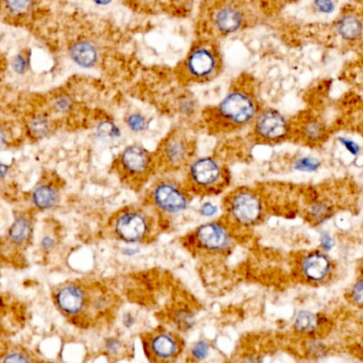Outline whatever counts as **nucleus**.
<instances>
[{"label": "nucleus", "mask_w": 363, "mask_h": 363, "mask_svg": "<svg viewBox=\"0 0 363 363\" xmlns=\"http://www.w3.org/2000/svg\"><path fill=\"white\" fill-rule=\"evenodd\" d=\"M261 110L259 100L252 90L236 88L231 90L216 107L206 110L204 115L212 131L228 133L253 125Z\"/></svg>", "instance_id": "obj_1"}, {"label": "nucleus", "mask_w": 363, "mask_h": 363, "mask_svg": "<svg viewBox=\"0 0 363 363\" xmlns=\"http://www.w3.org/2000/svg\"><path fill=\"white\" fill-rule=\"evenodd\" d=\"M224 218L236 231L253 230L265 219L267 204L263 193L252 187H238L231 191L224 201Z\"/></svg>", "instance_id": "obj_2"}, {"label": "nucleus", "mask_w": 363, "mask_h": 363, "mask_svg": "<svg viewBox=\"0 0 363 363\" xmlns=\"http://www.w3.org/2000/svg\"><path fill=\"white\" fill-rule=\"evenodd\" d=\"M156 216L158 214L148 205L121 208L111 218V234L128 245L148 242L156 233Z\"/></svg>", "instance_id": "obj_3"}, {"label": "nucleus", "mask_w": 363, "mask_h": 363, "mask_svg": "<svg viewBox=\"0 0 363 363\" xmlns=\"http://www.w3.org/2000/svg\"><path fill=\"white\" fill-rule=\"evenodd\" d=\"M230 181L228 168L216 156L193 158L185 168L184 184L193 196L218 195L230 185Z\"/></svg>", "instance_id": "obj_4"}, {"label": "nucleus", "mask_w": 363, "mask_h": 363, "mask_svg": "<svg viewBox=\"0 0 363 363\" xmlns=\"http://www.w3.org/2000/svg\"><path fill=\"white\" fill-rule=\"evenodd\" d=\"M237 233L226 218L210 220L187 235L185 243L202 255H224L232 251Z\"/></svg>", "instance_id": "obj_5"}, {"label": "nucleus", "mask_w": 363, "mask_h": 363, "mask_svg": "<svg viewBox=\"0 0 363 363\" xmlns=\"http://www.w3.org/2000/svg\"><path fill=\"white\" fill-rule=\"evenodd\" d=\"M114 169L121 181L133 189H140L158 170L156 154L142 144H128L115 158Z\"/></svg>", "instance_id": "obj_6"}, {"label": "nucleus", "mask_w": 363, "mask_h": 363, "mask_svg": "<svg viewBox=\"0 0 363 363\" xmlns=\"http://www.w3.org/2000/svg\"><path fill=\"white\" fill-rule=\"evenodd\" d=\"M193 195L184 183L169 175L156 179L147 193V205L158 216H177L189 210Z\"/></svg>", "instance_id": "obj_7"}, {"label": "nucleus", "mask_w": 363, "mask_h": 363, "mask_svg": "<svg viewBox=\"0 0 363 363\" xmlns=\"http://www.w3.org/2000/svg\"><path fill=\"white\" fill-rule=\"evenodd\" d=\"M193 140L182 130H172L160 142L156 150V158L158 170L165 173L185 170L193 158Z\"/></svg>", "instance_id": "obj_8"}, {"label": "nucleus", "mask_w": 363, "mask_h": 363, "mask_svg": "<svg viewBox=\"0 0 363 363\" xmlns=\"http://www.w3.org/2000/svg\"><path fill=\"white\" fill-rule=\"evenodd\" d=\"M142 346L151 363H172L184 350V340L179 334L156 329L142 336Z\"/></svg>", "instance_id": "obj_9"}, {"label": "nucleus", "mask_w": 363, "mask_h": 363, "mask_svg": "<svg viewBox=\"0 0 363 363\" xmlns=\"http://www.w3.org/2000/svg\"><path fill=\"white\" fill-rule=\"evenodd\" d=\"M255 139L263 144H278L292 137V123L280 111L268 107L259 111L252 125Z\"/></svg>", "instance_id": "obj_10"}, {"label": "nucleus", "mask_w": 363, "mask_h": 363, "mask_svg": "<svg viewBox=\"0 0 363 363\" xmlns=\"http://www.w3.org/2000/svg\"><path fill=\"white\" fill-rule=\"evenodd\" d=\"M296 272L307 284H325L333 278L335 263L325 252L313 249L301 255L296 263Z\"/></svg>", "instance_id": "obj_11"}, {"label": "nucleus", "mask_w": 363, "mask_h": 363, "mask_svg": "<svg viewBox=\"0 0 363 363\" xmlns=\"http://www.w3.org/2000/svg\"><path fill=\"white\" fill-rule=\"evenodd\" d=\"M219 69V61L214 50L199 46L189 53L184 64V72L191 81L204 82L212 79Z\"/></svg>", "instance_id": "obj_12"}, {"label": "nucleus", "mask_w": 363, "mask_h": 363, "mask_svg": "<svg viewBox=\"0 0 363 363\" xmlns=\"http://www.w3.org/2000/svg\"><path fill=\"white\" fill-rule=\"evenodd\" d=\"M292 135L296 134L304 144L313 147L323 144L329 137L327 129L323 121L315 116H305V118L296 125V128L292 125Z\"/></svg>", "instance_id": "obj_13"}, {"label": "nucleus", "mask_w": 363, "mask_h": 363, "mask_svg": "<svg viewBox=\"0 0 363 363\" xmlns=\"http://www.w3.org/2000/svg\"><path fill=\"white\" fill-rule=\"evenodd\" d=\"M57 301L60 309L66 315H78L85 309L88 296L79 286L68 285L60 290Z\"/></svg>", "instance_id": "obj_14"}, {"label": "nucleus", "mask_w": 363, "mask_h": 363, "mask_svg": "<svg viewBox=\"0 0 363 363\" xmlns=\"http://www.w3.org/2000/svg\"><path fill=\"white\" fill-rule=\"evenodd\" d=\"M243 16L237 8L226 6L214 14V25L224 34L236 32L242 26Z\"/></svg>", "instance_id": "obj_15"}, {"label": "nucleus", "mask_w": 363, "mask_h": 363, "mask_svg": "<svg viewBox=\"0 0 363 363\" xmlns=\"http://www.w3.org/2000/svg\"><path fill=\"white\" fill-rule=\"evenodd\" d=\"M323 324V317L309 310H302L296 315L294 329L299 335L313 337L319 333Z\"/></svg>", "instance_id": "obj_16"}, {"label": "nucleus", "mask_w": 363, "mask_h": 363, "mask_svg": "<svg viewBox=\"0 0 363 363\" xmlns=\"http://www.w3.org/2000/svg\"><path fill=\"white\" fill-rule=\"evenodd\" d=\"M70 57L77 65L83 68H90L98 61V51L92 43L79 41L72 44L69 49Z\"/></svg>", "instance_id": "obj_17"}, {"label": "nucleus", "mask_w": 363, "mask_h": 363, "mask_svg": "<svg viewBox=\"0 0 363 363\" xmlns=\"http://www.w3.org/2000/svg\"><path fill=\"white\" fill-rule=\"evenodd\" d=\"M170 317L175 329L181 333H189L197 323L195 311L187 305L175 307L171 311Z\"/></svg>", "instance_id": "obj_18"}, {"label": "nucleus", "mask_w": 363, "mask_h": 363, "mask_svg": "<svg viewBox=\"0 0 363 363\" xmlns=\"http://www.w3.org/2000/svg\"><path fill=\"white\" fill-rule=\"evenodd\" d=\"M334 214V207L327 201H315L307 208V218L313 226H320L331 219Z\"/></svg>", "instance_id": "obj_19"}, {"label": "nucleus", "mask_w": 363, "mask_h": 363, "mask_svg": "<svg viewBox=\"0 0 363 363\" xmlns=\"http://www.w3.org/2000/svg\"><path fill=\"white\" fill-rule=\"evenodd\" d=\"M338 31L344 40L355 41L362 32V24L356 16L346 15L338 24Z\"/></svg>", "instance_id": "obj_20"}, {"label": "nucleus", "mask_w": 363, "mask_h": 363, "mask_svg": "<svg viewBox=\"0 0 363 363\" xmlns=\"http://www.w3.org/2000/svg\"><path fill=\"white\" fill-rule=\"evenodd\" d=\"M97 136L107 142H114L121 137V130L113 119H103L97 125Z\"/></svg>", "instance_id": "obj_21"}, {"label": "nucleus", "mask_w": 363, "mask_h": 363, "mask_svg": "<svg viewBox=\"0 0 363 363\" xmlns=\"http://www.w3.org/2000/svg\"><path fill=\"white\" fill-rule=\"evenodd\" d=\"M103 348H104L107 357L112 359L121 358V357L125 356V352H127V346H125V342L117 336H110V337L105 338Z\"/></svg>", "instance_id": "obj_22"}, {"label": "nucleus", "mask_w": 363, "mask_h": 363, "mask_svg": "<svg viewBox=\"0 0 363 363\" xmlns=\"http://www.w3.org/2000/svg\"><path fill=\"white\" fill-rule=\"evenodd\" d=\"M34 203L41 208H50L57 200V193L51 187L43 186L33 193Z\"/></svg>", "instance_id": "obj_23"}, {"label": "nucleus", "mask_w": 363, "mask_h": 363, "mask_svg": "<svg viewBox=\"0 0 363 363\" xmlns=\"http://www.w3.org/2000/svg\"><path fill=\"white\" fill-rule=\"evenodd\" d=\"M321 167L322 160L315 156H300L292 163L294 170L302 173H315Z\"/></svg>", "instance_id": "obj_24"}, {"label": "nucleus", "mask_w": 363, "mask_h": 363, "mask_svg": "<svg viewBox=\"0 0 363 363\" xmlns=\"http://www.w3.org/2000/svg\"><path fill=\"white\" fill-rule=\"evenodd\" d=\"M125 123L130 132L135 134L144 133L149 128V121L142 113H130L125 117Z\"/></svg>", "instance_id": "obj_25"}, {"label": "nucleus", "mask_w": 363, "mask_h": 363, "mask_svg": "<svg viewBox=\"0 0 363 363\" xmlns=\"http://www.w3.org/2000/svg\"><path fill=\"white\" fill-rule=\"evenodd\" d=\"M210 352H212V345L206 340H198L191 346L189 355L196 362H202L210 357Z\"/></svg>", "instance_id": "obj_26"}, {"label": "nucleus", "mask_w": 363, "mask_h": 363, "mask_svg": "<svg viewBox=\"0 0 363 363\" xmlns=\"http://www.w3.org/2000/svg\"><path fill=\"white\" fill-rule=\"evenodd\" d=\"M350 304L359 309H363V276L359 278L350 287L348 294Z\"/></svg>", "instance_id": "obj_27"}, {"label": "nucleus", "mask_w": 363, "mask_h": 363, "mask_svg": "<svg viewBox=\"0 0 363 363\" xmlns=\"http://www.w3.org/2000/svg\"><path fill=\"white\" fill-rule=\"evenodd\" d=\"M29 234V224L25 219L16 220L10 231V237L15 242H22Z\"/></svg>", "instance_id": "obj_28"}, {"label": "nucleus", "mask_w": 363, "mask_h": 363, "mask_svg": "<svg viewBox=\"0 0 363 363\" xmlns=\"http://www.w3.org/2000/svg\"><path fill=\"white\" fill-rule=\"evenodd\" d=\"M6 5L12 13L24 14L32 8L33 0H6Z\"/></svg>", "instance_id": "obj_29"}, {"label": "nucleus", "mask_w": 363, "mask_h": 363, "mask_svg": "<svg viewBox=\"0 0 363 363\" xmlns=\"http://www.w3.org/2000/svg\"><path fill=\"white\" fill-rule=\"evenodd\" d=\"M338 142L341 144L346 152H348V153L354 156V158L360 156L361 151H362V148H361L360 144L355 142L352 138L345 137V136H339V137H338Z\"/></svg>", "instance_id": "obj_30"}, {"label": "nucleus", "mask_w": 363, "mask_h": 363, "mask_svg": "<svg viewBox=\"0 0 363 363\" xmlns=\"http://www.w3.org/2000/svg\"><path fill=\"white\" fill-rule=\"evenodd\" d=\"M179 112L181 113L182 116L191 117L196 113V104L193 99L189 97L182 98L179 102Z\"/></svg>", "instance_id": "obj_31"}, {"label": "nucleus", "mask_w": 363, "mask_h": 363, "mask_svg": "<svg viewBox=\"0 0 363 363\" xmlns=\"http://www.w3.org/2000/svg\"><path fill=\"white\" fill-rule=\"evenodd\" d=\"M336 245V240L334 238L333 235L329 234V232L320 233V249L325 253L333 251L334 247Z\"/></svg>", "instance_id": "obj_32"}, {"label": "nucleus", "mask_w": 363, "mask_h": 363, "mask_svg": "<svg viewBox=\"0 0 363 363\" xmlns=\"http://www.w3.org/2000/svg\"><path fill=\"white\" fill-rule=\"evenodd\" d=\"M199 214L204 218H214L217 214H219V206L214 204V202L206 201L199 207Z\"/></svg>", "instance_id": "obj_33"}, {"label": "nucleus", "mask_w": 363, "mask_h": 363, "mask_svg": "<svg viewBox=\"0 0 363 363\" xmlns=\"http://www.w3.org/2000/svg\"><path fill=\"white\" fill-rule=\"evenodd\" d=\"M121 322L123 329H127V331H131L137 324L138 319L131 311H125V313L121 315Z\"/></svg>", "instance_id": "obj_34"}, {"label": "nucleus", "mask_w": 363, "mask_h": 363, "mask_svg": "<svg viewBox=\"0 0 363 363\" xmlns=\"http://www.w3.org/2000/svg\"><path fill=\"white\" fill-rule=\"evenodd\" d=\"M33 133L36 136H44L48 132V123L44 119H35L31 125Z\"/></svg>", "instance_id": "obj_35"}, {"label": "nucleus", "mask_w": 363, "mask_h": 363, "mask_svg": "<svg viewBox=\"0 0 363 363\" xmlns=\"http://www.w3.org/2000/svg\"><path fill=\"white\" fill-rule=\"evenodd\" d=\"M315 6L322 13L331 14L335 11V3L333 0H315Z\"/></svg>", "instance_id": "obj_36"}, {"label": "nucleus", "mask_w": 363, "mask_h": 363, "mask_svg": "<svg viewBox=\"0 0 363 363\" xmlns=\"http://www.w3.org/2000/svg\"><path fill=\"white\" fill-rule=\"evenodd\" d=\"M3 363H31V361L22 352H11L4 358Z\"/></svg>", "instance_id": "obj_37"}, {"label": "nucleus", "mask_w": 363, "mask_h": 363, "mask_svg": "<svg viewBox=\"0 0 363 363\" xmlns=\"http://www.w3.org/2000/svg\"><path fill=\"white\" fill-rule=\"evenodd\" d=\"M12 66L18 74H24L27 69V60L25 59L24 55H18V57H14Z\"/></svg>", "instance_id": "obj_38"}, {"label": "nucleus", "mask_w": 363, "mask_h": 363, "mask_svg": "<svg viewBox=\"0 0 363 363\" xmlns=\"http://www.w3.org/2000/svg\"><path fill=\"white\" fill-rule=\"evenodd\" d=\"M69 107L70 101L68 98L60 99L59 102H57V107H59L61 111H66Z\"/></svg>", "instance_id": "obj_39"}, {"label": "nucleus", "mask_w": 363, "mask_h": 363, "mask_svg": "<svg viewBox=\"0 0 363 363\" xmlns=\"http://www.w3.org/2000/svg\"><path fill=\"white\" fill-rule=\"evenodd\" d=\"M139 253V249H136V247H132V245H129V247L123 249V254L127 255V256H134L136 254Z\"/></svg>", "instance_id": "obj_40"}, {"label": "nucleus", "mask_w": 363, "mask_h": 363, "mask_svg": "<svg viewBox=\"0 0 363 363\" xmlns=\"http://www.w3.org/2000/svg\"><path fill=\"white\" fill-rule=\"evenodd\" d=\"M93 1L98 6H107L112 3V0H93Z\"/></svg>", "instance_id": "obj_41"}, {"label": "nucleus", "mask_w": 363, "mask_h": 363, "mask_svg": "<svg viewBox=\"0 0 363 363\" xmlns=\"http://www.w3.org/2000/svg\"><path fill=\"white\" fill-rule=\"evenodd\" d=\"M42 243L45 247H47V249H48V247H53V239L45 238L44 240H43Z\"/></svg>", "instance_id": "obj_42"}, {"label": "nucleus", "mask_w": 363, "mask_h": 363, "mask_svg": "<svg viewBox=\"0 0 363 363\" xmlns=\"http://www.w3.org/2000/svg\"><path fill=\"white\" fill-rule=\"evenodd\" d=\"M8 167L5 164L0 162V175H5L7 173Z\"/></svg>", "instance_id": "obj_43"}, {"label": "nucleus", "mask_w": 363, "mask_h": 363, "mask_svg": "<svg viewBox=\"0 0 363 363\" xmlns=\"http://www.w3.org/2000/svg\"><path fill=\"white\" fill-rule=\"evenodd\" d=\"M5 134H4V132L0 130V147L3 146L4 142H5Z\"/></svg>", "instance_id": "obj_44"}]
</instances>
